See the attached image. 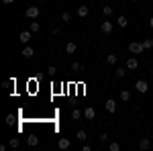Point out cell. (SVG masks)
<instances>
[{
	"mask_svg": "<svg viewBox=\"0 0 153 151\" xmlns=\"http://www.w3.org/2000/svg\"><path fill=\"white\" fill-rule=\"evenodd\" d=\"M143 51H145V47H143V43H137V41H133V43H129V53H131V55H141Z\"/></svg>",
	"mask_w": 153,
	"mask_h": 151,
	"instance_id": "obj_1",
	"label": "cell"
},
{
	"mask_svg": "<svg viewBox=\"0 0 153 151\" xmlns=\"http://www.w3.org/2000/svg\"><path fill=\"white\" fill-rule=\"evenodd\" d=\"M39 14H41L39 6H29V8L25 10V16H27V19H31V21H37V19H39Z\"/></svg>",
	"mask_w": 153,
	"mask_h": 151,
	"instance_id": "obj_2",
	"label": "cell"
},
{
	"mask_svg": "<svg viewBox=\"0 0 153 151\" xmlns=\"http://www.w3.org/2000/svg\"><path fill=\"white\" fill-rule=\"evenodd\" d=\"M135 90H137L139 94L149 92V84H147V80H137L135 82Z\"/></svg>",
	"mask_w": 153,
	"mask_h": 151,
	"instance_id": "obj_3",
	"label": "cell"
},
{
	"mask_svg": "<svg viewBox=\"0 0 153 151\" xmlns=\"http://www.w3.org/2000/svg\"><path fill=\"white\" fill-rule=\"evenodd\" d=\"M33 39V31H21V35H19V41L23 43V45H29V41Z\"/></svg>",
	"mask_w": 153,
	"mask_h": 151,
	"instance_id": "obj_4",
	"label": "cell"
},
{
	"mask_svg": "<svg viewBox=\"0 0 153 151\" xmlns=\"http://www.w3.org/2000/svg\"><path fill=\"white\" fill-rule=\"evenodd\" d=\"M100 31H102V33H104V35H110V33H112V31H114V25L110 23V21H104V23L100 25Z\"/></svg>",
	"mask_w": 153,
	"mask_h": 151,
	"instance_id": "obj_5",
	"label": "cell"
},
{
	"mask_svg": "<svg viewBox=\"0 0 153 151\" xmlns=\"http://www.w3.org/2000/svg\"><path fill=\"white\" fill-rule=\"evenodd\" d=\"M94 116H96V108H94V106H86V110H84V118H86V121H94Z\"/></svg>",
	"mask_w": 153,
	"mask_h": 151,
	"instance_id": "obj_6",
	"label": "cell"
},
{
	"mask_svg": "<svg viewBox=\"0 0 153 151\" xmlns=\"http://www.w3.org/2000/svg\"><path fill=\"white\" fill-rule=\"evenodd\" d=\"M125 76H127V65H118L117 70H114V78L117 80H123Z\"/></svg>",
	"mask_w": 153,
	"mask_h": 151,
	"instance_id": "obj_7",
	"label": "cell"
},
{
	"mask_svg": "<svg viewBox=\"0 0 153 151\" xmlns=\"http://www.w3.org/2000/svg\"><path fill=\"white\" fill-rule=\"evenodd\" d=\"M104 108L112 115V112H117V100H112V98H108L106 100V104H104Z\"/></svg>",
	"mask_w": 153,
	"mask_h": 151,
	"instance_id": "obj_8",
	"label": "cell"
},
{
	"mask_svg": "<svg viewBox=\"0 0 153 151\" xmlns=\"http://www.w3.org/2000/svg\"><path fill=\"white\" fill-rule=\"evenodd\" d=\"M70 145H71V141L68 139V137H61V139L57 141V147H59V149H63V151L70 149Z\"/></svg>",
	"mask_w": 153,
	"mask_h": 151,
	"instance_id": "obj_9",
	"label": "cell"
},
{
	"mask_svg": "<svg viewBox=\"0 0 153 151\" xmlns=\"http://www.w3.org/2000/svg\"><path fill=\"white\" fill-rule=\"evenodd\" d=\"M33 55H35V49H33V47H31V45H25V49H23V57L31 59V57H33Z\"/></svg>",
	"mask_w": 153,
	"mask_h": 151,
	"instance_id": "obj_10",
	"label": "cell"
},
{
	"mask_svg": "<svg viewBox=\"0 0 153 151\" xmlns=\"http://www.w3.org/2000/svg\"><path fill=\"white\" fill-rule=\"evenodd\" d=\"M137 68H139L137 57H129V59H127V70H137Z\"/></svg>",
	"mask_w": 153,
	"mask_h": 151,
	"instance_id": "obj_11",
	"label": "cell"
},
{
	"mask_svg": "<svg viewBox=\"0 0 153 151\" xmlns=\"http://www.w3.org/2000/svg\"><path fill=\"white\" fill-rule=\"evenodd\" d=\"M27 145H29V147H37V145H39V137H37V135H29V137H27Z\"/></svg>",
	"mask_w": 153,
	"mask_h": 151,
	"instance_id": "obj_12",
	"label": "cell"
},
{
	"mask_svg": "<svg viewBox=\"0 0 153 151\" xmlns=\"http://www.w3.org/2000/svg\"><path fill=\"white\" fill-rule=\"evenodd\" d=\"M76 51H78V45H76L74 41H70V43L65 45V53H70V55H74Z\"/></svg>",
	"mask_w": 153,
	"mask_h": 151,
	"instance_id": "obj_13",
	"label": "cell"
},
{
	"mask_svg": "<svg viewBox=\"0 0 153 151\" xmlns=\"http://www.w3.org/2000/svg\"><path fill=\"white\" fill-rule=\"evenodd\" d=\"M149 147H151V141L147 139V137H145V139H141V141H139V149L147 151V149H149Z\"/></svg>",
	"mask_w": 153,
	"mask_h": 151,
	"instance_id": "obj_14",
	"label": "cell"
},
{
	"mask_svg": "<svg viewBox=\"0 0 153 151\" xmlns=\"http://www.w3.org/2000/svg\"><path fill=\"white\" fill-rule=\"evenodd\" d=\"M117 25L120 27V29H127V25H129V19H127V16H118V19H117Z\"/></svg>",
	"mask_w": 153,
	"mask_h": 151,
	"instance_id": "obj_15",
	"label": "cell"
},
{
	"mask_svg": "<svg viewBox=\"0 0 153 151\" xmlns=\"http://www.w3.org/2000/svg\"><path fill=\"white\" fill-rule=\"evenodd\" d=\"M88 6H78V16H80V19H86V16H88Z\"/></svg>",
	"mask_w": 153,
	"mask_h": 151,
	"instance_id": "obj_16",
	"label": "cell"
},
{
	"mask_svg": "<svg viewBox=\"0 0 153 151\" xmlns=\"http://www.w3.org/2000/svg\"><path fill=\"white\" fill-rule=\"evenodd\" d=\"M117 61H118V57L114 55V53H110V55H106V63H108V65H114Z\"/></svg>",
	"mask_w": 153,
	"mask_h": 151,
	"instance_id": "obj_17",
	"label": "cell"
},
{
	"mask_svg": "<svg viewBox=\"0 0 153 151\" xmlns=\"http://www.w3.org/2000/svg\"><path fill=\"white\" fill-rule=\"evenodd\" d=\"M120 100H123V102H129L131 100V92L129 90H120Z\"/></svg>",
	"mask_w": 153,
	"mask_h": 151,
	"instance_id": "obj_18",
	"label": "cell"
},
{
	"mask_svg": "<svg viewBox=\"0 0 153 151\" xmlns=\"http://www.w3.org/2000/svg\"><path fill=\"white\" fill-rule=\"evenodd\" d=\"M71 71H84V63H80V61H74V63H71Z\"/></svg>",
	"mask_w": 153,
	"mask_h": 151,
	"instance_id": "obj_19",
	"label": "cell"
},
{
	"mask_svg": "<svg viewBox=\"0 0 153 151\" xmlns=\"http://www.w3.org/2000/svg\"><path fill=\"white\" fill-rule=\"evenodd\" d=\"M71 116H74L76 121H80V118H82V116H84V112H82V110H80V108H74V110H71Z\"/></svg>",
	"mask_w": 153,
	"mask_h": 151,
	"instance_id": "obj_20",
	"label": "cell"
},
{
	"mask_svg": "<svg viewBox=\"0 0 153 151\" xmlns=\"http://www.w3.org/2000/svg\"><path fill=\"white\" fill-rule=\"evenodd\" d=\"M61 21H63V23H70L71 21V12H68V10L61 12Z\"/></svg>",
	"mask_w": 153,
	"mask_h": 151,
	"instance_id": "obj_21",
	"label": "cell"
},
{
	"mask_svg": "<svg viewBox=\"0 0 153 151\" xmlns=\"http://www.w3.org/2000/svg\"><path fill=\"white\" fill-rule=\"evenodd\" d=\"M143 47L145 49H153V39H143Z\"/></svg>",
	"mask_w": 153,
	"mask_h": 151,
	"instance_id": "obj_22",
	"label": "cell"
},
{
	"mask_svg": "<svg viewBox=\"0 0 153 151\" xmlns=\"http://www.w3.org/2000/svg\"><path fill=\"white\" fill-rule=\"evenodd\" d=\"M110 151H120V143H117V141H110Z\"/></svg>",
	"mask_w": 153,
	"mask_h": 151,
	"instance_id": "obj_23",
	"label": "cell"
},
{
	"mask_svg": "<svg viewBox=\"0 0 153 151\" xmlns=\"http://www.w3.org/2000/svg\"><path fill=\"white\" fill-rule=\"evenodd\" d=\"M76 137H78V141H86V131H84V129H80Z\"/></svg>",
	"mask_w": 153,
	"mask_h": 151,
	"instance_id": "obj_24",
	"label": "cell"
},
{
	"mask_svg": "<svg viewBox=\"0 0 153 151\" xmlns=\"http://www.w3.org/2000/svg\"><path fill=\"white\" fill-rule=\"evenodd\" d=\"M19 145H21V141L16 139V137H12V139H10V147H12V149H16Z\"/></svg>",
	"mask_w": 153,
	"mask_h": 151,
	"instance_id": "obj_25",
	"label": "cell"
},
{
	"mask_svg": "<svg viewBox=\"0 0 153 151\" xmlns=\"http://www.w3.org/2000/svg\"><path fill=\"white\" fill-rule=\"evenodd\" d=\"M39 29H41V25L33 21V23H31V31H33V33H39Z\"/></svg>",
	"mask_w": 153,
	"mask_h": 151,
	"instance_id": "obj_26",
	"label": "cell"
},
{
	"mask_svg": "<svg viewBox=\"0 0 153 151\" xmlns=\"http://www.w3.org/2000/svg\"><path fill=\"white\" fill-rule=\"evenodd\" d=\"M102 12H104L106 16H110V14H112V6H104V8H102Z\"/></svg>",
	"mask_w": 153,
	"mask_h": 151,
	"instance_id": "obj_27",
	"label": "cell"
},
{
	"mask_svg": "<svg viewBox=\"0 0 153 151\" xmlns=\"http://www.w3.org/2000/svg\"><path fill=\"white\" fill-rule=\"evenodd\" d=\"M98 139H100V143H106V141H108V135H106V133H100Z\"/></svg>",
	"mask_w": 153,
	"mask_h": 151,
	"instance_id": "obj_28",
	"label": "cell"
},
{
	"mask_svg": "<svg viewBox=\"0 0 153 151\" xmlns=\"http://www.w3.org/2000/svg\"><path fill=\"white\" fill-rule=\"evenodd\" d=\"M12 123H14V116L8 115V116H6V125H12Z\"/></svg>",
	"mask_w": 153,
	"mask_h": 151,
	"instance_id": "obj_29",
	"label": "cell"
},
{
	"mask_svg": "<svg viewBox=\"0 0 153 151\" xmlns=\"http://www.w3.org/2000/svg\"><path fill=\"white\" fill-rule=\"evenodd\" d=\"M47 71H49V74H51V76H53V74H55V71H57V70H55V65H49V68H47Z\"/></svg>",
	"mask_w": 153,
	"mask_h": 151,
	"instance_id": "obj_30",
	"label": "cell"
},
{
	"mask_svg": "<svg viewBox=\"0 0 153 151\" xmlns=\"http://www.w3.org/2000/svg\"><path fill=\"white\" fill-rule=\"evenodd\" d=\"M4 4H14V0H2Z\"/></svg>",
	"mask_w": 153,
	"mask_h": 151,
	"instance_id": "obj_31",
	"label": "cell"
},
{
	"mask_svg": "<svg viewBox=\"0 0 153 151\" xmlns=\"http://www.w3.org/2000/svg\"><path fill=\"white\" fill-rule=\"evenodd\" d=\"M149 27H151V29H153V16H151V19H149Z\"/></svg>",
	"mask_w": 153,
	"mask_h": 151,
	"instance_id": "obj_32",
	"label": "cell"
},
{
	"mask_svg": "<svg viewBox=\"0 0 153 151\" xmlns=\"http://www.w3.org/2000/svg\"><path fill=\"white\" fill-rule=\"evenodd\" d=\"M131 2H139V0H131Z\"/></svg>",
	"mask_w": 153,
	"mask_h": 151,
	"instance_id": "obj_33",
	"label": "cell"
},
{
	"mask_svg": "<svg viewBox=\"0 0 153 151\" xmlns=\"http://www.w3.org/2000/svg\"><path fill=\"white\" fill-rule=\"evenodd\" d=\"M147 2H153V0H147Z\"/></svg>",
	"mask_w": 153,
	"mask_h": 151,
	"instance_id": "obj_34",
	"label": "cell"
},
{
	"mask_svg": "<svg viewBox=\"0 0 153 151\" xmlns=\"http://www.w3.org/2000/svg\"><path fill=\"white\" fill-rule=\"evenodd\" d=\"M82 2H86V0H82Z\"/></svg>",
	"mask_w": 153,
	"mask_h": 151,
	"instance_id": "obj_35",
	"label": "cell"
},
{
	"mask_svg": "<svg viewBox=\"0 0 153 151\" xmlns=\"http://www.w3.org/2000/svg\"><path fill=\"white\" fill-rule=\"evenodd\" d=\"M39 2H41V0H39Z\"/></svg>",
	"mask_w": 153,
	"mask_h": 151,
	"instance_id": "obj_36",
	"label": "cell"
}]
</instances>
